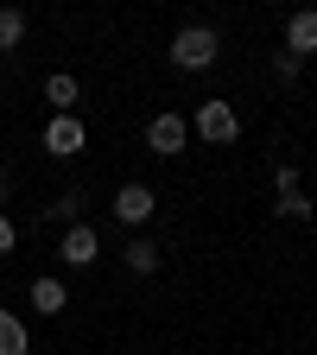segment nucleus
<instances>
[{
  "label": "nucleus",
  "instance_id": "f257e3e1",
  "mask_svg": "<svg viewBox=\"0 0 317 355\" xmlns=\"http://www.w3.org/2000/svg\"><path fill=\"white\" fill-rule=\"evenodd\" d=\"M216 51H222V44H216L209 26H185V32L171 38V64H178V70H209Z\"/></svg>",
  "mask_w": 317,
  "mask_h": 355
},
{
  "label": "nucleus",
  "instance_id": "f03ea898",
  "mask_svg": "<svg viewBox=\"0 0 317 355\" xmlns=\"http://www.w3.org/2000/svg\"><path fill=\"white\" fill-rule=\"evenodd\" d=\"M197 133H203L209 146H235V140H241V114H235L229 102H203V108H197Z\"/></svg>",
  "mask_w": 317,
  "mask_h": 355
},
{
  "label": "nucleus",
  "instance_id": "7ed1b4c3",
  "mask_svg": "<svg viewBox=\"0 0 317 355\" xmlns=\"http://www.w3.org/2000/svg\"><path fill=\"white\" fill-rule=\"evenodd\" d=\"M83 121L76 114H51V127H44V153H58V159H70V153H83Z\"/></svg>",
  "mask_w": 317,
  "mask_h": 355
},
{
  "label": "nucleus",
  "instance_id": "20e7f679",
  "mask_svg": "<svg viewBox=\"0 0 317 355\" xmlns=\"http://www.w3.org/2000/svg\"><path fill=\"white\" fill-rule=\"evenodd\" d=\"M153 209H159V197H153L146 184H121V191H114V216L127 222V229H140Z\"/></svg>",
  "mask_w": 317,
  "mask_h": 355
},
{
  "label": "nucleus",
  "instance_id": "39448f33",
  "mask_svg": "<svg viewBox=\"0 0 317 355\" xmlns=\"http://www.w3.org/2000/svg\"><path fill=\"white\" fill-rule=\"evenodd\" d=\"M64 266H96V254H102V235L89 229V222H76V229H64Z\"/></svg>",
  "mask_w": 317,
  "mask_h": 355
},
{
  "label": "nucleus",
  "instance_id": "423d86ee",
  "mask_svg": "<svg viewBox=\"0 0 317 355\" xmlns=\"http://www.w3.org/2000/svg\"><path fill=\"white\" fill-rule=\"evenodd\" d=\"M185 140H191V127L178 121V114H159V121L146 127V146H153L159 159H171V153H185Z\"/></svg>",
  "mask_w": 317,
  "mask_h": 355
},
{
  "label": "nucleus",
  "instance_id": "0eeeda50",
  "mask_svg": "<svg viewBox=\"0 0 317 355\" xmlns=\"http://www.w3.org/2000/svg\"><path fill=\"white\" fill-rule=\"evenodd\" d=\"M286 51H292L298 64L317 51V7H305V13H292V19H286Z\"/></svg>",
  "mask_w": 317,
  "mask_h": 355
},
{
  "label": "nucleus",
  "instance_id": "6e6552de",
  "mask_svg": "<svg viewBox=\"0 0 317 355\" xmlns=\"http://www.w3.org/2000/svg\"><path fill=\"white\" fill-rule=\"evenodd\" d=\"M64 304H70L64 279H51V273H44V279H32V311H44V318H58Z\"/></svg>",
  "mask_w": 317,
  "mask_h": 355
},
{
  "label": "nucleus",
  "instance_id": "1a4fd4ad",
  "mask_svg": "<svg viewBox=\"0 0 317 355\" xmlns=\"http://www.w3.org/2000/svg\"><path fill=\"white\" fill-rule=\"evenodd\" d=\"M121 254H127V266H133V273H140V279H146V273H159V248H153L146 235H133V241H127Z\"/></svg>",
  "mask_w": 317,
  "mask_h": 355
},
{
  "label": "nucleus",
  "instance_id": "9d476101",
  "mask_svg": "<svg viewBox=\"0 0 317 355\" xmlns=\"http://www.w3.org/2000/svg\"><path fill=\"white\" fill-rule=\"evenodd\" d=\"M44 102H51L58 114H70V102H76V76H70V70H58V76H44Z\"/></svg>",
  "mask_w": 317,
  "mask_h": 355
},
{
  "label": "nucleus",
  "instance_id": "9b49d317",
  "mask_svg": "<svg viewBox=\"0 0 317 355\" xmlns=\"http://www.w3.org/2000/svg\"><path fill=\"white\" fill-rule=\"evenodd\" d=\"M32 349V336H26V324L13 318V311H0V355H26Z\"/></svg>",
  "mask_w": 317,
  "mask_h": 355
},
{
  "label": "nucleus",
  "instance_id": "f8f14e48",
  "mask_svg": "<svg viewBox=\"0 0 317 355\" xmlns=\"http://www.w3.org/2000/svg\"><path fill=\"white\" fill-rule=\"evenodd\" d=\"M19 38H26V13L0 7V51H19Z\"/></svg>",
  "mask_w": 317,
  "mask_h": 355
},
{
  "label": "nucleus",
  "instance_id": "ddd939ff",
  "mask_svg": "<svg viewBox=\"0 0 317 355\" xmlns=\"http://www.w3.org/2000/svg\"><path fill=\"white\" fill-rule=\"evenodd\" d=\"M280 216H292V222H311V216H317V203H311L305 191H292V197H280Z\"/></svg>",
  "mask_w": 317,
  "mask_h": 355
},
{
  "label": "nucleus",
  "instance_id": "4468645a",
  "mask_svg": "<svg viewBox=\"0 0 317 355\" xmlns=\"http://www.w3.org/2000/svg\"><path fill=\"white\" fill-rule=\"evenodd\" d=\"M51 216H58V222H70V229H76V216H83V191H64V197L51 203Z\"/></svg>",
  "mask_w": 317,
  "mask_h": 355
},
{
  "label": "nucleus",
  "instance_id": "2eb2a0df",
  "mask_svg": "<svg viewBox=\"0 0 317 355\" xmlns=\"http://www.w3.org/2000/svg\"><path fill=\"white\" fill-rule=\"evenodd\" d=\"M273 184H280V197H292V191H298V165H280V171H273Z\"/></svg>",
  "mask_w": 317,
  "mask_h": 355
},
{
  "label": "nucleus",
  "instance_id": "dca6fc26",
  "mask_svg": "<svg viewBox=\"0 0 317 355\" xmlns=\"http://www.w3.org/2000/svg\"><path fill=\"white\" fill-rule=\"evenodd\" d=\"M13 241H19V229H13V216L0 209V254H13Z\"/></svg>",
  "mask_w": 317,
  "mask_h": 355
},
{
  "label": "nucleus",
  "instance_id": "f3484780",
  "mask_svg": "<svg viewBox=\"0 0 317 355\" xmlns=\"http://www.w3.org/2000/svg\"><path fill=\"white\" fill-rule=\"evenodd\" d=\"M298 70H305V64H298L292 51H280V83H298Z\"/></svg>",
  "mask_w": 317,
  "mask_h": 355
},
{
  "label": "nucleus",
  "instance_id": "a211bd4d",
  "mask_svg": "<svg viewBox=\"0 0 317 355\" xmlns=\"http://www.w3.org/2000/svg\"><path fill=\"white\" fill-rule=\"evenodd\" d=\"M0 197H7V171H0Z\"/></svg>",
  "mask_w": 317,
  "mask_h": 355
}]
</instances>
